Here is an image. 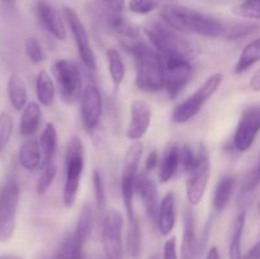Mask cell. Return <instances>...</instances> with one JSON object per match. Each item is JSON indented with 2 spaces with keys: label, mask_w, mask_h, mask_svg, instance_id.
I'll use <instances>...</instances> for the list:
<instances>
[{
  "label": "cell",
  "mask_w": 260,
  "mask_h": 259,
  "mask_svg": "<svg viewBox=\"0 0 260 259\" xmlns=\"http://www.w3.org/2000/svg\"><path fill=\"white\" fill-rule=\"evenodd\" d=\"M160 19L183 35H198L208 38L223 37L226 23L210 14L178 4L164 5Z\"/></svg>",
  "instance_id": "6da1fadb"
},
{
  "label": "cell",
  "mask_w": 260,
  "mask_h": 259,
  "mask_svg": "<svg viewBox=\"0 0 260 259\" xmlns=\"http://www.w3.org/2000/svg\"><path fill=\"white\" fill-rule=\"evenodd\" d=\"M124 48L134 56L136 66V86L146 93H157L165 85V66L161 55L140 40L123 43Z\"/></svg>",
  "instance_id": "7a4b0ae2"
},
{
  "label": "cell",
  "mask_w": 260,
  "mask_h": 259,
  "mask_svg": "<svg viewBox=\"0 0 260 259\" xmlns=\"http://www.w3.org/2000/svg\"><path fill=\"white\" fill-rule=\"evenodd\" d=\"M144 32L151 42L152 47L161 55V57L183 56L193 60L198 53V47L192 41L184 37L183 33L170 28L162 20L150 22V24L144 27Z\"/></svg>",
  "instance_id": "3957f363"
},
{
  "label": "cell",
  "mask_w": 260,
  "mask_h": 259,
  "mask_svg": "<svg viewBox=\"0 0 260 259\" xmlns=\"http://www.w3.org/2000/svg\"><path fill=\"white\" fill-rule=\"evenodd\" d=\"M66 178L62 192V202L66 208H71L76 202L84 170V149L80 139L73 136L66 149Z\"/></svg>",
  "instance_id": "277c9868"
},
{
  "label": "cell",
  "mask_w": 260,
  "mask_h": 259,
  "mask_svg": "<svg viewBox=\"0 0 260 259\" xmlns=\"http://www.w3.org/2000/svg\"><path fill=\"white\" fill-rule=\"evenodd\" d=\"M144 145L141 141H134V144L126 151L123 160V167L121 173V193L123 200L124 210H126L128 222L136 220V213L134 207V196L136 178L139 175V165L141 160Z\"/></svg>",
  "instance_id": "5b68a950"
},
{
  "label": "cell",
  "mask_w": 260,
  "mask_h": 259,
  "mask_svg": "<svg viewBox=\"0 0 260 259\" xmlns=\"http://www.w3.org/2000/svg\"><path fill=\"white\" fill-rule=\"evenodd\" d=\"M222 80L223 75L221 73H216L210 76L194 94L175 107L172 114L173 121L175 123H187L190 119L194 118L200 113L201 109L205 107V104L215 95L222 84Z\"/></svg>",
  "instance_id": "8992f818"
},
{
  "label": "cell",
  "mask_w": 260,
  "mask_h": 259,
  "mask_svg": "<svg viewBox=\"0 0 260 259\" xmlns=\"http://www.w3.org/2000/svg\"><path fill=\"white\" fill-rule=\"evenodd\" d=\"M52 74L61 99L65 103H75L83 93L81 71L78 63L68 58H60L52 65Z\"/></svg>",
  "instance_id": "52a82bcc"
},
{
  "label": "cell",
  "mask_w": 260,
  "mask_h": 259,
  "mask_svg": "<svg viewBox=\"0 0 260 259\" xmlns=\"http://www.w3.org/2000/svg\"><path fill=\"white\" fill-rule=\"evenodd\" d=\"M211 174L210 152L203 142L198 144L197 161L187 172V200L190 206H197L202 201L207 189Z\"/></svg>",
  "instance_id": "ba28073f"
},
{
  "label": "cell",
  "mask_w": 260,
  "mask_h": 259,
  "mask_svg": "<svg viewBox=\"0 0 260 259\" xmlns=\"http://www.w3.org/2000/svg\"><path fill=\"white\" fill-rule=\"evenodd\" d=\"M18 205L19 185L15 180H8L0 189V243L9 241L14 234Z\"/></svg>",
  "instance_id": "9c48e42d"
},
{
  "label": "cell",
  "mask_w": 260,
  "mask_h": 259,
  "mask_svg": "<svg viewBox=\"0 0 260 259\" xmlns=\"http://www.w3.org/2000/svg\"><path fill=\"white\" fill-rule=\"evenodd\" d=\"M162 60L165 66L164 89L170 99H175L192 80V60L183 56H168Z\"/></svg>",
  "instance_id": "30bf717a"
},
{
  "label": "cell",
  "mask_w": 260,
  "mask_h": 259,
  "mask_svg": "<svg viewBox=\"0 0 260 259\" xmlns=\"http://www.w3.org/2000/svg\"><path fill=\"white\" fill-rule=\"evenodd\" d=\"M123 217L118 210H109L103 217L102 228V246L107 259H123V240H122Z\"/></svg>",
  "instance_id": "8fae6325"
},
{
  "label": "cell",
  "mask_w": 260,
  "mask_h": 259,
  "mask_svg": "<svg viewBox=\"0 0 260 259\" xmlns=\"http://www.w3.org/2000/svg\"><path fill=\"white\" fill-rule=\"evenodd\" d=\"M260 132V103L249 106L241 113L234 134L233 144L236 151L246 152Z\"/></svg>",
  "instance_id": "7c38bea8"
},
{
  "label": "cell",
  "mask_w": 260,
  "mask_h": 259,
  "mask_svg": "<svg viewBox=\"0 0 260 259\" xmlns=\"http://www.w3.org/2000/svg\"><path fill=\"white\" fill-rule=\"evenodd\" d=\"M63 17H65L66 22H68L69 27H70L71 33L74 36V41L76 43V48H78V53L80 56V60L83 65L85 66L88 70L95 71L96 70V57L94 53L93 48H91L90 40H89L88 30H86L85 25L81 22L79 18L78 13L70 7H63Z\"/></svg>",
  "instance_id": "4fadbf2b"
},
{
  "label": "cell",
  "mask_w": 260,
  "mask_h": 259,
  "mask_svg": "<svg viewBox=\"0 0 260 259\" xmlns=\"http://www.w3.org/2000/svg\"><path fill=\"white\" fill-rule=\"evenodd\" d=\"M81 121L84 128L88 132H93L101 122L103 112V99L98 86L86 85L80 96Z\"/></svg>",
  "instance_id": "5bb4252c"
},
{
  "label": "cell",
  "mask_w": 260,
  "mask_h": 259,
  "mask_svg": "<svg viewBox=\"0 0 260 259\" xmlns=\"http://www.w3.org/2000/svg\"><path fill=\"white\" fill-rule=\"evenodd\" d=\"M131 121L126 130V136L132 141H140L146 135L151 123L152 109L146 101L136 99L131 103Z\"/></svg>",
  "instance_id": "9a60e30c"
},
{
  "label": "cell",
  "mask_w": 260,
  "mask_h": 259,
  "mask_svg": "<svg viewBox=\"0 0 260 259\" xmlns=\"http://www.w3.org/2000/svg\"><path fill=\"white\" fill-rule=\"evenodd\" d=\"M135 193L141 198L142 205H144L145 211H146L150 220L156 223L160 206L159 192H157L156 182L151 177H149L146 172L139 173V175H137Z\"/></svg>",
  "instance_id": "2e32d148"
},
{
  "label": "cell",
  "mask_w": 260,
  "mask_h": 259,
  "mask_svg": "<svg viewBox=\"0 0 260 259\" xmlns=\"http://www.w3.org/2000/svg\"><path fill=\"white\" fill-rule=\"evenodd\" d=\"M36 14H37V18L42 27L50 35H52L56 40H66L68 32H66L65 23H63V19L58 10L53 5L45 2V0H40L36 5Z\"/></svg>",
  "instance_id": "e0dca14e"
},
{
  "label": "cell",
  "mask_w": 260,
  "mask_h": 259,
  "mask_svg": "<svg viewBox=\"0 0 260 259\" xmlns=\"http://www.w3.org/2000/svg\"><path fill=\"white\" fill-rule=\"evenodd\" d=\"M198 253L197 225L194 212L187 207L183 213V239L180 246V259H194Z\"/></svg>",
  "instance_id": "ac0fdd59"
},
{
  "label": "cell",
  "mask_w": 260,
  "mask_h": 259,
  "mask_svg": "<svg viewBox=\"0 0 260 259\" xmlns=\"http://www.w3.org/2000/svg\"><path fill=\"white\" fill-rule=\"evenodd\" d=\"M177 222V205L174 192H168L160 201L156 225L162 236H168Z\"/></svg>",
  "instance_id": "d6986e66"
},
{
  "label": "cell",
  "mask_w": 260,
  "mask_h": 259,
  "mask_svg": "<svg viewBox=\"0 0 260 259\" xmlns=\"http://www.w3.org/2000/svg\"><path fill=\"white\" fill-rule=\"evenodd\" d=\"M180 167V147L175 142H170L162 151L159 163L160 182L168 183L174 178Z\"/></svg>",
  "instance_id": "ffe728a7"
},
{
  "label": "cell",
  "mask_w": 260,
  "mask_h": 259,
  "mask_svg": "<svg viewBox=\"0 0 260 259\" xmlns=\"http://www.w3.org/2000/svg\"><path fill=\"white\" fill-rule=\"evenodd\" d=\"M107 20H108V25L111 27V29L121 38L122 45L126 42H131V41L140 40L139 25L129 22L126 17L122 15V13L109 10Z\"/></svg>",
  "instance_id": "44dd1931"
},
{
  "label": "cell",
  "mask_w": 260,
  "mask_h": 259,
  "mask_svg": "<svg viewBox=\"0 0 260 259\" xmlns=\"http://www.w3.org/2000/svg\"><path fill=\"white\" fill-rule=\"evenodd\" d=\"M235 185L236 179L230 173H226L225 175L220 178V180L216 184L212 198V207L215 212L220 213L228 207L234 195V190H235Z\"/></svg>",
  "instance_id": "7402d4cb"
},
{
  "label": "cell",
  "mask_w": 260,
  "mask_h": 259,
  "mask_svg": "<svg viewBox=\"0 0 260 259\" xmlns=\"http://www.w3.org/2000/svg\"><path fill=\"white\" fill-rule=\"evenodd\" d=\"M42 150L40 141L35 139L25 140L19 149V163L25 170L33 172L42 167Z\"/></svg>",
  "instance_id": "603a6c76"
},
{
  "label": "cell",
  "mask_w": 260,
  "mask_h": 259,
  "mask_svg": "<svg viewBox=\"0 0 260 259\" xmlns=\"http://www.w3.org/2000/svg\"><path fill=\"white\" fill-rule=\"evenodd\" d=\"M42 118L41 107L36 102H30L23 109L22 117H20V135L24 137H30L38 131Z\"/></svg>",
  "instance_id": "cb8c5ba5"
},
{
  "label": "cell",
  "mask_w": 260,
  "mask_h": 259,
  "mask_svg": "<svg viewBox=\"0 0 260 259\" xmlns=\"http://www.w3.org/2000/svg\"><path fill=\"white\" fill-rule=\"evenodd\" d=\"M8 98H9L10 104L15 111H23L27 106V86H25L24 80L19 75H10L8 80Z\"/></svg>",
  "instance_id": "d4e9b609"
},
{
  "label": "cell",
  "mask_w": 260,
  "mask_h": 259,
  "mask_svg": "<svg viewBox=\"0 0 260 259\" xmlns=\"http://www.w3.org/2000/svg\"><path fill=\"white\" fill-rule=\"evenodd\" d=\"M36 93L42 106L51 107L55 102L56 85L47 71L41 70L38 73L37 79H36Z\"/></svg>",
  "instance_id": "484cf974"
},
{
  "label": "cell",
  "mask_w": 260,
  "mask_h": 259,
  "mask_svg": "<svg viewBox=\"0 0 260 259\" xmlns=\"http://www.w3.org/2000/svg\"><path fill=\"white\" fill-rule=\"evenodd\" d=\"M40 146L43 156L42 165L53 161L56 152H57V130H56L55 124L51 123V122L46 124L42 134H41Z\"/></svg>",
  "instance_id": "4316f807"
},
{
  "label": "cell",
  "mask_w": 260,
  "mask_h": 259,
  "mask_svg": "<svg viewBox=\"0 0 260 259\" xmlns=\"http://www.w3.org/2000/svg\"><path fill=\"white\" fill-rule=\"evenodd\" d=\"M260 61V37L249 42L241 51L235 65V74H243Z\"/></svg>",
  "instance_id": "83f0119b"
},
{
  "label": "cell",
  "mask_w": 260,
  "mask_h": 259,
  "mask_svg": "<svg viewBox=\"0 0 260 259\" xmlns=\"http://www.w3.org/2000/svg\"><path fill=\"white\" fill-rule=\"evenodd\" d=\"M94 225V212L93 208L89 203H85L83 206L80 211V215H79L78 222H76L75 230H74L73 235L74 238L78 241H80L81 244H85L86 240L90 236L91 230H93Z\"/></svg>",
  "instance_id": "f1b7e54d"
},
{
  "label": "cell",
  "mask_w": 260,
  "mask_h": 259,
  "mask_svg": "<svg viewBox=\"0 0 260 259\" xmlns=\"http://www.w3.org/2000/svg\"><path fill=\"white\" fill-rule=\"evenodd\" d=\"M246 212L241 211L238 213L233 225L230 245H229V258L230 259H244L241 253V240H243L244 228H245Z\"/></svg>",
  "instance_id": "f546056e"
},
{
  "label": "cell",
  "mask_w": 260,
  "mask_h": 259,
  "mask_svg": "<svg viewBox=\"0 0 260 259\" xmlns=\"http://www.w3.org/2000/svg\"><path fill=\"white\" fill-rule=\"evenodd\" d=\"M107 61H108V73L112 79L114 89H118L123 83L126 76V66H124L123 58L121 53L116 48H108L107 50Z\"/></svg>",
  "instance_id": "4dcf8cb0"
},
{
  "label": "cell",
  "mask_w": 260,
  "mask_h": 259,
  "mask_svg": "<svg viewBox=\"0 0 260 259\" xmlns=\"http://www.w3.org/2000/svg\"><path fill=\"white\" fill-rule=\"evenodd\" d=\"M83 246L80 241L74 238L73 234H69L63 239L52 259H84Z\"/></svg>",
  "instance_id": "1f68e13d"
},
{
  "label": "cell",
  "mask_w": 260,
  "mask_h": 259,
  "mask_svg": "<svg viewBox=\"0 0 260 259\" xmlns=\"http://www.w3.org/2000/svg\"><path fill=\"white\" fill-rule=\"evenodd\" d=\"M127 251L129 256L134 259L139 258L141 253V226H140L139 218L129 222L128 233H127Z\"/></svg>",
  "instance_id": "d6a6232c"
},
{
  "label": "cell",
  "mask_w": 260,
  "mask_h": 259,
  "mask_svg": "<svg viewBox=\"0 0 260 259\" xmlns=\"http://www.w3.org/2000/svg\"><path fill=\"white\" fill-rule=\"evenodd\" d=\"M260 25L256 23H249V22H235L226 24L225 35L223 37L229 38V40H239L241 37L251 35V33L259 30Z\"/></svg>",
  "instance_id": "836d02e7"
},
{
  "label": "cell",
  "mask_w": 260,
  "mask_h": 259,
  "mask_svg": "<svg viewBox=\"0 0 260 259\" xmlns=\"http://www.w3.org/2000/svg\"><path fill=\"white\" fill-rule=\"evenodd\" d=\"M56 173H57V168H56L55 161L42 165V170H41V174L37 180V185H36L38 195H45L50 189L53 180H55Z\"/></svg>",
  "instance_id": "e575fe53"
},
{
  "label": "cell",
  "mask_w": 260,
  "mask_h": 259,
  "mask_svg": "<svg viewBox=\"0 0 260 259\" xmlns=\"http://www.w3.org/2000/svg\"><path fill=\"white\" fill-rule=\"evenodd\" d=\"M233 13L246 19L260 20V0H243L233 8Z\"/></svg>",
  "instance_id": "d590c367"
},
{
  "label": "cell",
  "mask_w": 260,
  "mask_h": 259,
  "mask_svg": "<svg viewBox=\"0 0 260 259\" xmlns=\"http://www.w3.org/2000/svg\"><path fill=\"white\" fill-rule=\"evenodd\" d=\"M93 188L94 196H95V205L96 211L101 215L106 212L107 207V196H106V187H104V180L102 177V173L99 170L93 172Z\"/></svg>",
  "instance_id": "8d00e7d4"
},
{
  "label": "cell",
  "mask_w": 260,
  "mask_h": 259,
  "mask_svg": "<svg viewBox=\"0 0 260 259\" xmlns=\"http://www.w3.org/2000/svg\"><path fill=\"white\" fill-rule=\"evenodd\" d=\"M128 9L139 15H146L160 7L159 0H128Z\"/></svg>",
  "instance_id": "74e56055"
},
{
  "label": "cell",
  "mask_w": 260,
  "mask_h": 259,
  "mask_svg": "<svg viewBox=\"0 0 260 259\" xmlns=\"http://www.w3.org/2000/svg\"><path fill=\"white\" fill-rule=\"evenodd\" d=\"M13 134V119L9 113H0V151L7 146Z\"/></svg>",
  "instance_id": "f35d334b"
},
{
  "label": "cell",
  "mask_w": 260,
  "mask_h": 259,
  "mask_svg": "<svg viewBox=\"0 0 260 259\" xmlns=\"http://www.w3.org/2000/svg\"><path fill=\"white\" fill-rule=\"evenodd\" d=\"M25 55L27 57L32 61L33 63H40L43 60L45 55H43V50L41 47L40 42L36 38L29 37L25 41Z\"/></svg>",
  "instance_id": "ab89813d"
},
{
  "label": "cell",
  "mask_w": 260,
  "mask_h": 259,
  "mask_svg": "<svg viewBox=\"0 0 260 259\" xmlns=\"http://www.w3.org/2000/svg\"><path fill=\"white\" fill-rule=\"evenodd\" d=\"M259 184H260V154H259L258 163H256L255 167L251 169V172L249 173L248 177H246L245 183H244V189H245V192H251V190L255 189Z\"/></svg>",
  "instance_id": "60d3db41"
},
{
  "label": "cell",
  "mask_w": 260,
  "mask_h": 259,
  "mask_svg": "<svg viewBox=\"0 0 260 259\" xmlns=\"http://www.w3.org/2000/svg\"><path fill=\"white\" fill-rule=\"evenodd\" d=\"M162 259H179L177 251V238L172 236L168 239L164 245V253H162Z\"/></svg>",
  "instance_id": "b9f144b4"
},
{
  "label": "cell",
  "mask_w": 260,
  "mask_h": 259,
  "mask_svg": "<svg viewBox=\"0 0 260 259\" xmlns=\"http://www.w3.org/2000/svg\"><path fill=\"white\" fill-rule=\"evenodd\" d=\"M159 163H160V156L157 150H152L149 155H147L146 160H145V169L146 172H152L156 168H159Z\"/></svg>",
  "instance_id": "7bdbcfd3"
},
{
  "label": "cell",
  "mask_w": 260,
  "mask_h": 259,
  "mask_svg": "<svg viewBox=\"0 0 260 259\" xmlns=\"http://www.w3.org/2000/svg\"><path fill=\"white\" fill-rule=\"evenodd\" d=\"M106 3L107 8L112 12H123L124 4H126V0H103Z\"/></svg>",
  "instance_id": "ee69618b"
},
{
  "label": "cell",
  "mask_w": 260,
  "mask_h": 259,
  "mask_svg": "<svg viewBox=\"0 0 260 259\" xmlns=\"http://www.w3.org/2000/svg\"><path fill=\"white\" fill-rule=\"evenodd\" d=\"M249 88L253 91H260V69H258L251 76L250 81H249Z\"/></svg>",
  "instance_id": "f6af8a7d"
},
{
  "label": "cell",
  "mask_w": 260,
  "mask_h": 259,
  "mask_svg": "<svg viewBox=\"0 0 260 259\" xmlns=\"http://www.w3.org/2000/svg\"><path fill=\"white\" fill-rule=\"evenodd\" d=\"M246 258L248 259H260V240L253 246V248H251V250L249 251V254L246 255Z\"/></svg>",
  "instance_id": "bcb514c9"
},
{
  "label": "cell",
  "mask_w": 260,
  "mask_h": 259,
  "mask_svg": "<svg viewBox=\"0 0 260 259\" xmlns=\"http://www.w3.org/2000/svg\"><path fill=\"white\" fill-rule=\"evenodd\" d=\"M206 259H221L220 256V251H218L217 246H211L210 250H208L207 256Z\"/></svg>",
  "instance_id": "7dc6e473"
},
{
  "label": "cell",
  "mask_w": 260,
  "mask_h": 259,
  "mask_svg": "<svg viewBox=\"0 0 260 259\" xmlns=\"http://www.w3.org/2000/svg\"><path fill=\"white\" fill-rule=\"evenodd\" d=\"M0 259H20V258L17 255H12V254H5V255H0Z\"/></svg>",
  "instance_id": "c3c4849f"
},
{
  "label": "cell",
  "mask_w": 260,
  "mask_h": 259,
  "mask_svg": "<svg viewBox=\"0 0 260 259\" xmlns=\"http://www.w3.org/2000/svg\"><path fill=\"white\" fill-rule=\"evenodd\" d=\"M149 259H159V258H157L156 255H154V256H151V258H149Z\"/></svg>",
  "instance_id": "681fc988"
},
{
  "label": "cell",
  "mask_w": 260,
  "mask_h": 259,
  "mask_svg": "<svg viewBox=\"0 0 260 259\" xmlns=\"http://www.w3.org/2000/svg\"><path fill=\"white\" fill-rule=\"evenodd\" d=\"M4 2H12V0H4Z\"/></svg>",
  "instance_id": "f907efd6"
},
{
  "label": "cell",
  "mask_w": 260,
  "mask_h": 259,
  "mask_svg": "<svg viewBox=\"0 0 260 259\" xmlns=\"http://www.w3.org/2000/svg\"><path fill=\"white\" fill-rule=\"evenodd\" d=\"M244 259H248V258H246V256H244Z\"/></svg>",
  "instance_id": "816d5d0a"
}]
</instances>
